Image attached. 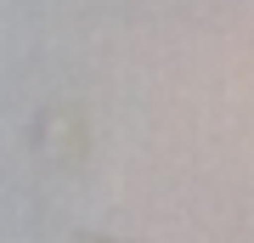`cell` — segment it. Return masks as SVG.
I'll use <instances>...</instances> for the list:
<instances>
[{"label": "cell", "instance_id": "1", "mask_svg": "<svg viewBox=\"0 0 254 243\" xmlns=\"http://www.w3.org/2000/svg\"><path fill=\"white\" fill-rule=\"evenodd\" d=\"M73 243H113V238H73Z\"/></svg>", "mask_w": 254, "mask_h": 243}]
</instances>
